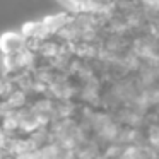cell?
Instances as JSON below:
<instances>
[{"mask_svg":"<svg viewBox=\"0 0 159 159\" xmlns=\"http://www.w3.org/2000/svg\"><path fill=\"white\" fill-rule=\"evenodd\" d=\"M0 48H2L4 53H7V55L17 52L21 48V36H17L16 33H5L0 38Z\"/></svg>","mask_w":159,"mask_h":159,"instance_id":"cell-1","label":"cell"}]
</instances>
